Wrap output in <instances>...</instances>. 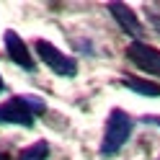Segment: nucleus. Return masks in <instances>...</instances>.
I'll list each match as a JSON object with an SVG mask.
<instances>
[{"instance_id":"f257e3e1","label":"nucleus","mask_w":160,"mask_h":160,"mask_svg":"<svg viewBox=\"0 0 160 160\" xmlns=\"http://www.w3.org/2000/svg\"><path fill=\"white\" fill-rule=\"evenodd\" d=\"M47 111V103L39 96H13L0 103V124L34 127V119Z\"/></svg>"},{"instance_id":"f03ea898","label":"nucleus","mask_w":160,"mask_h":160,"mask_svg":"<svg viewBox=\"0 0 160 160\" xmlns=\"http://www.w3.org/2000/svg\"><path fill=\"white\" fill-rule=\"evenodd\" d=\"M132 129H134L132 116L127 111H122V108H114L106 119V132H103V139H101V155L114 158L127 145V139L132 137Z\"/></svg>"},{"instance_id":"7ed1b4c3","label":"nucleus","mask_w":160,"mask_h":160,"mask_svg":"<svg viewBox=\"0 0 160 160\" xmlns=\"http://www.w3.org/2000/svg\"><path fill=\"white\" fill-rule=\"evenodd\" d=\"M34 49H36L39 59H42L52 72L62 75V78H75V75H78V62H75L72 57H67L65 52H59V49H57L54 44H49L47 39H36Z\"/></svg>"},{"instance_id":"20e7f679","label":"nucleus","mask_w":160,"mask_h":160,"mask_svg":"<svg viewBox=\"0 0 160 160\" xmlns=\"http://www.w3.org/2000/svg\"><path fill=\"white\" fill-rule=\"evenodd\" d=\"M127 59H129V62H134L139 70H145V72L160 78V49L147 47L142 42H132V44L127 47Z\"/></svg>"},{"instance_id":"39448f33","label":"nucleus","mask_w":160,"mask_h":160,"mask_svg":"<svg viewBox=\"0 0 160 160\" xmlns=\"http://www.w3.org/2000/svg\"><path fill=\"white\" fill-rule=\"evenodd\" d=\"M106 8H108V13L114 16V21L122 26V31H124V34H129L134 42H142L145 28H142V21L137 18V13L132 11V8L124 5V3H108Z\"/></svg>"},{"instance_id":"423d86ee","label":"nucleus","mask_w":160,"mask_h":160,"mask_svg":"<svg viewBox=\"0 0 160 160\" xmlns=\"http://www.w3.org/2000/svg\"><path fill=\"white\" fill-rule=\"evenodd\" d=\"M3 42H5V52H8V57H11L18 67H23V70H34L31 52H28L26 42H23V39L18 36L16 31H11V28H8L5 36H3Z\"/></svg>"},{"instance_id":"0eeeda50","label":"nucleus","mask_w":160,"mask_h":160,"mask_svg":"<svg viewBox=\"0 0 160 160\" xmlns=\"http://www.w3.org/2000/svg\"><path fill=\"white\" fill-rule=\"evenodd\" d=\"M122 83H124V88H129L132 93L147 96V98H158V96H160V85H158V83H152V80H142V78H124Z\"/></svg>"},{"instance_id":"6e6552de","label":"nucleus","mask_w":160,"mask_h":160,"mask_svg":"<svg viewBox=\"0 0 160 160\" xmlns=\"http://www.w3.org/2000/svg\"><path fill=\"white\" fill-rule=\"evenodd\" d=\"M47 158H49V145L44 139H39L31 147L21 150V155H18V160H47Z\"/></svg>"},{"instance_id":"1a4fd4ad","label":"nucleus","mask_w":160,"mask_h":160,"mask_svg":"<svg viewBox=\"0 0 160 160\" xmlns=\"http://www.w3.org/2000/svg\"><path fill=\"white\" fill-rule=\"evenodd\" d=\"M145 122H150V124H158V127H160V116H145Z\"/></svg>"},{"instance_id":"9d476101","label":"nucleus","mask_w":160,"mask_h":160,"mask_svg":"<svg viewBox=\"0 0 160 160\" xmlns=\"http://www.w3.org/2000/svg\"><path fill=\"white\" fill-rule=\"evenodd\" d=\"M152 23H155V28L160 31V16H155V21H152Z\"/></svg>"},{"instance_id":"9b49d317","label":"nucleus","mask_w":160,"mask_h":160,"mask_svg":"<svg viewBox=\"0 0 160 160\" xmlns=\"http://www.w3.org/2000/svg\"><path fill=\"white\" fill-rule=\"evenodd\" d=\"M5 91V83H3V78H0V93H3Z\"/></svg>"},{"instance_id":"f8f14e48","label":"nucleus","mask_w":160,"mask_h":160,"mask_svg":"<svg viewBox=\"0 0 160 160\" xmlns=\"http://www.w3.org/2000/svg\"><path fill=\"white\" fill-rule=\"evenodd\" d=\"M0 160H11V158H8V155H5V152H0Z\"/></svg>"}]
</instances>
